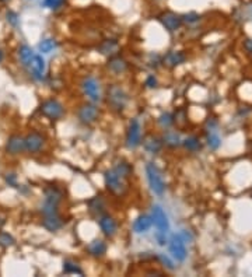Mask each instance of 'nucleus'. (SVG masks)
<instances>
[{
  "mask_svg": "<svg viewBox=\"0 0 252 277\" xmlns=\"http://www.w3.org/2000/svg\"><path fill=\"white\" fill-rule=\"evenodd\" d=\"M63 194L62 190H59L58 188L50 186L45 189V199L42 204L41 212L44 216H50L58 213V206L62 202Z\"/></svg>",
  "mask_w": 252,
  "mask_h": 277,
  "instance_id": "obj_1",
  "label": "nucleus"
},
{
  "mask_svg": "<svg viewBox=\"0 0 252 277\" xmlns=\"http://www.w3.org/2000/svg\"><path fill=\"white\" fill-rule=\"evenodd\" d=\"M146 176L147 182H148V186L153 190V194L161 196V194L166 192V182H164V178L161 175V171L156 164H153V162H148L147 164Z\"/></svg>",
  "mask_w": 252,
  "mask_h": 277,
  "instance_id": "obj_2",
  "label": "nucleus"
},
{
  "mask_svg": "<svg viewBox=\"0 0 252 277\" xmlns=\"http://www.w3.org/2000/svg\"><path fill=\"white\" fill-rule=\"evenodd\" d=\"M106 100L115 111H124L128 104V94L119 86H111L106 91Z\"/></svg>",
  "mask_w": 252,
  "mask_h": 277,
  "instance_id": "obj_3",
  "label": "nucleus"
},
{
  "mask_svg": "<svg viewBox=\"0 0 252 277\" xmlns=\"http://www.w3.org/2000/svg\"><path fill=\"white\" fill-rule=\"evenodd\" d=\"M82 90L86 97L90 100L92 104H97L101 101V86L96 77L88 76L82 82Z\"/></svg>",
  "mask_w": 252,
  "mask_h": 277,
  "instance_id": "obj_4",
  "label": "nucleus"
},
{
  "mask_svg": "<svg viewBox=\"0 0 252 277\" xmlns=\"http://www.w3.org/2000/svg\"><path fill=\"white\" fill-rule=\"evenodd\" d=\"M105 180V186L106 189L115 194H124L125 190V180L119 175L114 168L112 170H108L104 175Z\"/></svg>",
  "mask_w": 252,
  "mask_h": 277,
  "instance_id": "obj_5",
  "label": "nucleus"
},
{
  "mask_svg": "<svg viewBox=\"0 0 252 277\" xmlns=\"http://www.w3.org/2000/svg\"><path fill=\"white\" fill-rule=\"evenodd\" d=\"M40 111L44 116H46L50 120H56V119L62 118L64 110H63V105L58 100L50 98V100H46L42 102Z\"/></svg>",
  "mask_w": 252,
  "mask_h": 277,
  "instance_id": "obj_6",
  "label": "nucleus"
},
{
  "mask_svg": "<svg viewBox=\"0 0 252 277\" xmlns=\"http://www.w3.org/2000/svg\"><path fill=\"white\" fill-rule=\"evenodd\" d=\"M152 220H153V224L157 228V232H161V234H166L170 231V222H168V216L167 213L164 212V208L161 206H153L152 208Z\"/></svg>",
  "mask_w": 252,
  "mask_h": 277,
  "instance_id": "obj_7",
  "label": "nucleus"
},
{
  "mask_svg": "<svg viewBox=\"0 0 252 277\" xmlns=\"http://www.w3.org/2000/svg\"><path fill=\"white\" fill-rule=\"evenodd\" d=\"M168 248H170V254L178 262H184L186 259L188 254H186V248H185V241L180 234L171 236V240L168 242Z\"/></svg>",
  "mask_w": 252,
  "mask_h": 277,
  "instance_id": "obj_8",
  "label": "nucleus"
},
{
  "mask_svg": "<svg viewBox=\"0 0 252 277\" xmlns=\"http://www.w3.org/2000/svg\"><path fill=\"white\" fill-rule=\"evenodd\" d=\"M140 143H142V128L138 119H132L126 133V146L129 148H136L139 147Z\"/></svg>",
  "mask_w": 252,
  "mask_h": 277,
  "instance_id": "obj_9",
  "label": "nucleus"
},
{
  "mask_svg": "<svg viewBox=\"0 0 252 277\" xmlns=\"http://www.w3.org/2000/svg\"><path fill=\"white\" fill-rule=\"evenodd\" d=\"M98 108L96 105L92 104H83L80 108H78V112H77V116H78V120L84 124V125H91L94 124L98 119Z\"/></svg>",
  "mask_w": 252,
  "mask_h": 277,
  "instance_id": "obj_10",
  "label": "nucleus"
},
{
  "mask_svg": "<svg viewBox=\"0 0 252 277\" xmlns=\"http://www.w3.org/2000/svg\"><path fill=\"white\" fill-rule=\"evenodd\" d=\"M158 20L162 24V27L166 28L167 31L170 32H174L176 30H180L182 24V17L181 16H178V14L172 13V12H166V13H162L158 17Z\"/></svg>",
  "mask_w": 252,
  "mask_h": 277,
  "instance_id": "obj_11",
  "label": "nucleus"
},
{
  "mask_svg": "<svg viewBox=\"0 0 252 277\" xmlns=\"http://www.w3.org/2000/svg\"><path fill=\"white\" fill-rule=\"evenodd\" d=\"M45 143V138L40 134V133L32 132L28 134L27 138H24V144H26V150L31 154H35L41 150Z\"/></svg>",
  "mask_w": 252,
  "mask_h": 277,
  "instance_id": "obj_12",
  "label": "nucleus"
},
{
  "mask_svg": "<svg viewBox=\"0 0 252 277\" xmlns=\"http://www.w3.org/2000/svg\"><path fill=\"white\" fill-rule=\"evenodd\" d=\"M30 69H31V74L36 82H42L44 76H45V70H46V64H45V59L41 55H35L34 59L30 63Z\"/></svg>",
  "mask_w": 252,
  "mask_h": 277,
  "instance_id": "obj_13",
  "label": "nucleus"
},
{
  "mask_svg": "<svg viewBox=\"0 0 252 277\" xmlns=\"http://www.w3.org/2000/svg\"><path fill=\"white\" fill-rule=\"evenodd\" d=\"M98 224H100V228L102 231V234L106 236H114L118 231V224L115 222V218L111 216L104 214L98 218Z\"/></svg>",
  "mask_w": 252,
  "mask_h": 277,
  "instance_id": "obj_14",
  "label": "nucleus"
},
{
  "mask_svg": "<svg viewBox=\"0 0 252 277\" xmlns=\"http://www.w3.org/2000/svg\"><path fill=\"white\" fill-rule=\"evenodd\" d=\"M26 150V144H24V138H21L18 134H13L7 138L6 143V152L8 154H20Z\"/></svg>",
  "mask_w": 252,
  "mask_h": 277,
  "instance_id": "obj_15",
  "label": "nucleus"
},
{
  "mask_svg": "<svg viewBox=\"0 0 252 277\" xmlns=\"http://www.w3.org/2000/svg\"><path fill=\"white\" fill-rule=\"evenodd\" d=\"M152 226H153L152 216L142 214L133 222V231L136 234H144V232H147L148 230L152 228Z\"/></svg>",
  "mask_w": 252,
  "mask_h": 277,
  "instance_id": "obj_16",
  "label": "nucleus"
},
{
  "mask_svg": "<svg viewBox=\"0 0 252 277\" xmlns=\"http://www.w3.org/2000/svg\"><path fill=\"white\" fill-rule=\"evenodd\" d=\"M42 226L45 228L54 232V231H58L63 227V220L60 218L59 213L56 214H50V216H44V222H42Z\"/></svg>",
  "mask_w": 252,
  "mask_h": 277,
  "instance_id": "obj_17",
  "label": "nucleus"
},
{
  "mask_svg": "<svg viewBox=\"0 0 252 277\" xmlns=\"http://www.w3.org/2000/svg\"><path fill=\"white\" fill-rule=\"evenodd\" d=\"M87 252L90 254L91 256L94 258H101L104 256L105 252H106V244L102 240H94L87 245Z\"/></svg>",
  "mask_w": 252,
  "mask_h": 277,
  "instance_id": "obj_18",
  "label": "nucleus"
},
{
  "mask_svg": "<svg viewBox=\"0 0 252 277\" xmlns=\"http://www.w3.org/2000/svg\"><path fill=\"white\" fill-rule=\"evenodd\" d=\"M143 147H144V150L147 152L157 154V152H160L161 147H162V140L157 138V136H148L147 138H144Z\"/></svg>",
  "mask_w": 252,
  "mask_h": 277,
  "instance_id": "obj_19",
  "label": "nucleus"
},
{
  "mask_svg": "<svg viewBox=\"0 0 252 277\" xmlns=\"http://www.w3.org/2000/svg\"><path fill=\"white\" fill-rule=\"evenodd\" d=\"M108 69L114 72L115 74H120V73H124L128 69V63L120 56H114L108 62Z\"/></svg>",
  "mask_w": 252,
  "mask_h": 277,
  "instance_id": "obj_20",
  "label": "nucleus"
},
{
  "mask_svg": "<svg viewBox=\"0 0 252 277\" xmlns=\"http://www.w3.org/2000/svg\"><path fill=\"white\" fill-rule=\"evenodd\" d=\"M34 50L30 48L28 45H21L18 48V58H20V62L24 66H30L31 60L34 59Z\"/></svg>",
  "mask_w": 252,
  "mask_h": 277,
  "instance_id": "obj_21",
  "label": "nucleus"
},
{
  "mask_svg": "<svg viewBox=\"0 0 252 277\" xmlns=\"http://www.w3.org/2000/svg\"><path fill=\"white\" fill-rule=\"evenodd\" d=\"M162 143L168 147H178V146L181 144V138H180V134L174 130H167V132L164 133V136H162Z\"/></svg>",
  "mask_w": 252,
  "mask_h": 277,
  "instance_id": "obj_22",
  "label": "nucleus"
},
{
  "mask_svg": "<svg viewBox=\"0 0 252 277\" xmlns=\"http://www.w3.org/2000/svg\"><path fill=\"white\" fill-rule=\"evenodd\" d=\"M208 144L212 150H217L222 144V138L218 136V132L213 126H210V129H208Z\"/></svg>",
  "mask_w": 252,
  "mask_h": 277,
  "instance_id": "obj_23",
  "label": "nucleus"
},
{
  "mask_svg": "<svg viewBox=\"0 0 252 277\" xmlns=\"http://www.w3.org/2000/svg\"><path fill=\"white\" fill-rule=\"evenodd\" d=\"M185 62V55L182 52H170L166 58V63L168 66H178Z\"/></svg>",
  "mask_w": 252,
  "mask_h": 277,
  "instance_id": "obj_24",
  "label": "nucleus"
},
{
  "mask_svg": "<svg viewBox=\"0 0 252 277\" xmlns=\"http://www.w3.org/2000/svg\"><path fill=\"white\" fill-rule=\"evenodd\" d=\"M116 48H118L116 41L108 40V41H104L101 44V46L98 48V50H100V54H102V55H112V54H115Z\"/></svg>",
  "mask_w": 252,
  "mask_h": 277,
  "instance_id": "obj_25",
  "label": "nucleus"
},
{
  "mask_svg": "<svg viewBox=\"0 0 252 277\" xmlns=\"http://www.w3.org/2000/svg\"><path fill=\"white\" fill-rule=\"evenodd\" d=\"M88 206H90L91 214L98 216L104 212V202H102V199H101L100 196H96L94 199H91Z\"/></svg>",
  "mask_w": 252,
  "mask_h": 277,
  "instance_id": "obj_26",
  "label": "nucleus"
},
{
  "mask_svg": "<svg viewBox=\"0 0 252 277\" xmlns=\"http://www.w3.org/2000/svg\"><path fill=\"white\" fill-rule=\"evenodd\" d=\"M114 170H115V171H116V172H118L124 180L129 178V176L132 175V171H133L132 166H130V164H128V162H125V161H120V162H119L118 166H115Z\"/></svg>",
  "mask_w": 252,
  "mask_h": 277,
  "instance_id": "obj_27",
  "label": "nucleus"
},
{
  "mask_svg": "<svg viewBox=\"0 0 252 277\" xmlns=\"http://www.w3.org/2000/svg\"><path fill=\"white\" fill-rule=\"evenodd\" d=\"M182 144H184V147L188 152H198L200 148V142H199V138H196V136H189V138H186L182 142Z\"/></svg>",
  "mask_w": 252,
  "mask_h": 277,
  "instance_id": "obj_28",
  "label": "nucleus"
},
{
  "mask_svg": "<svg viewBox=\"0 0 252 277\" xmlns=\"http://www.w3.org/2000/svg\"><path fill=\"white\" fill-rule=\"evenodd\" d=\"M63 273L66 274H83V270L78 268V264L72 262V260H64L63 262Z\"/></svg>",
  "mask_w": 252,
  "mask_h": 277,
  "instance_id": "obj_29",
  "label": "nucleus"
},
{
  "mask_svg": "<svg viewBox=\"0 0 252 277\" xmlns=\"http://www.w3.org/2000/svg\"><path fill=\"white\" fill-rule=\"evenodd\" d=\"M58 48V44L54 40H44V41L40 44V50L42 54H50L54 52L55 49Z\"/></svg>",
  "mask_w": 252,
  "mask_h": 277,
  "instance_id": "obj_30",
  "label": "nucleus"
},
{
  "mask_svg": "<svg viewBox=\"0 0 252 277\" xmlns=\"http://www.w3.org/2000/svg\"><path fill=\"white\" fill-rule=\"evenodd\" d=\"M175 122L174 116L171 115V114H168V112H166V114H162L160 118H158V124H160L161 128H164V129H167V128H170V126L172 125Z\"/></svg>",
  "mask_w": 252,
  "mask_h": 277,
  "instance_id": "obj_31",
  "label": "nucleus"
},
{
  "mask_svg": "<svg viewBox=\"0 0 252 277\" xmlns=\"http://www.w3.org/2000/svg\"><path fill=\"white\" fill-rule=\"evenodd\" d=\"M66 0H44L42 2V6L45 8H50V10H58L64 4Z\"/></svg>",
  "mask_w": 252,
  "mask_h": 277,
  "instance_id": "obj_32",
  "label": "nucleus"
},
{
  "mask_svg": "<svg viewBox=\"0 0 252 277\" xmlns=\"http://www.w3.org/2000/svg\"><path fill=\"white\" fill-rule=\"evenodd\" d=\"M12 245H14L13 236H10V234H7V232H0V246L8 248Z\"/></svg>",
  "mask_w": 252,
  "mask_h": 277,
  "instance_id": "obj_33",
  "label": "nucleus"
},
{
  "mask_svg": "<svg viewBox=\"0 0 252 277\" xmlns=\"http://www.w3.org/2000/svg\"><path fill=\"white\" fill-rule=\"evenodd\" d=\"M6 18L7 22L10 24V26H13V27H17L18 26V14L13 12V10H8L6 14Z\"/></svg>",
  "mask_w": 252,
  "mask_h": 277,
  "instance_id": "obj_34",
  "label": "nucleus"
},
{
  "mask_svg": "<svg viewBox=\"0 0 252 277\" xmlns=\"http://www.w3.org/2000/svg\"><path fill=\"white\" fill-rule=\"evenodd\" d=\"M158 260H160L161 264H164L167 269H174V264H172V260L167 256V255H164V254H160L158 255Z\"/></svg>",
  "mask_w": 252,
  "mask_h": 277,
  "instance_id": "obj_35",
  "label": "nucleus"
},
{
  "mask_svg": "<svg viewBox=\"0 0 252 277\" xmlns=\"http://www.w3.org/2000/svg\"><path fill=\"white\" fill-rule=\"evenodd\" d=\"M182 21H186V22H189V24H194V22H196V21H199V16H198L196 13H188L182 17Z\"/></svg>",
  "mask_w": 252,
  "mask_h": 277,
  "instance_id": "obj_36",
  "label": "nucleus"
},
{
  "mask_svg": "<svg viewBox=\"0 0 252 277\" xmlns=\"http://www.w3.org/2000/svg\"><path fill=\"white\" fill-rule=\"evenodd\" d=\"M6 182L10 185V186L17 188V176H16V174H7Z\"/></svg>",
  "mask_w": 252,
  "mask_h": 277,
  "instance_id": "obj_37",
  "label": "nucleus"
},
{
  "mask_svg": "<svg viewBox=\"0 0 252 277\" xmlns=\"http://www.w3.org/2000/svg\"><path fill=\"white\" fill-rule=\"evenodd\" d=\"M146 86L148 88H154V87H157V78L154 76H148L146 78Z\"/></svg>",
  "mask_w": 252,
  "mask_h": 277,
  "instance_id": "obj_38",
  "label": "nucleus"
},
{
  "mask_svg": "<svg viewBox=\"0 0 252 277\" xmlns=\"http://www.w3.org/2000/svg\"><path fill=\"white\" fill-rule=\"evenodd\" d=\"M245 49L252 55V40H248V41L245 42Z\"/></svg>",
  "mask_w": 252,
  "mask_h": 277,
  "instance_id": "obj_39",
  "label": "nucleus"
},
{
  "mask_svg": "<svg viewBox=\"0 0 252 277\" xmlns=\"http://www.w3.org/2000/svg\"><path fill=\"white\" fill-rule=\"evenodd\" d=\"M3 58H4V54H3V50L0 49V62L3 60Z\"/></svg>",
  "mask_w": 252,
  "mask_h": 277,
  "instance_id": "obj_40",
  "label": "nucleus"
},
{
  "mask_svg": "<svg viewBox=\"0 0 252 277\" xmlns=\"http://www.w3.org/2000/svg\"><path fill=\"white\" fill-rule=\"evenodd\" d=\"M6 2H8V0H0V3H6Z\"/></svg>",
  "mask_w": 252,
  "mask_h": 277,
  "instance_id": "obj_41",
  "label": "nucleus"
}]
</instances>
